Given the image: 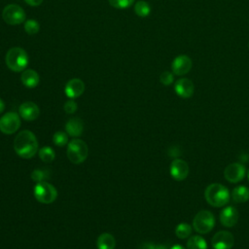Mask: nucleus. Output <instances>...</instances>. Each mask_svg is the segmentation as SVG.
Wrapping results in <instances>:
<instances>
[{
	"instance_id": "nucleus-10",
	"label": "nucleus",
	"mask_w": 249,
	"mask_h": 249,
	"mask_svg": "<svg viewBox=\"0 0 249 249\" xmlns=\"http://www.w3.org/2000/svg\"><path fill=\"white\" fill-rule=\"evenodd\" d=\"M245 167L243 164L233 162L229 164L224 170V177L230 183H238L245 176Z\"/></svg>"
},
{
	"instance_id": "nucleus-8",
	"label": "nucleus",
	"mask_w": 249,
	"mask_h": 249,
	"mask_svg": "<svg viewBox=\"0 0 249 249\" xmlns=\"http://www.w3.org/2000/svg\"><path fill=\"white\" fill-rule=\"evenodd\" d=\"M20 116L16 112L5 113L0 118V131L4 134H13L20 126Z\"/></svg>"
},
{
	"instance_id": "nucleus-18",
	"label": "nucleus",
	"mask_w": 249,
	"mask_h": 249,
	"mask_svg": "<svg viewBox=\"0 0 249 249\" xmlns=\"http://www.w3.org/2000/svg\"><path fill=\"white\" fill-rule=\"evenodd\" d=\"M84 129V124L82 120L79 118H72L65 124V130L69 136L78 137L82 134Z\"/></svg>"
},
{
	"instance_id": "nucleus-30",
	"label": "nucleus",
	"mask_w": 249,
	"mask_h": 249,
	"mask_svg": "<svg viewBox=\"0 0 249 249\" xmlns=\"http://www.w3.org/2000/svg\"><path fill=\"white\" fill-rule=\"evenodd\" d=\"M77 108H78V105L77 103L73 100V99H69L67 100L64 105H63V109L64 111L67 113V114H73L77 111Z\"/></svg>"
},
{
	"instance_id": "nucleus-21",
	"label": "nucleus",
	"mask_w": 249,
	"mask_h": 249,
	"mask_svg": "<svg viewBox=\"0 0 249 249\" xmlns=\"http://www.w3.org/2000/svg\"><path fill=\"white\" fill-rule=\"evenodd\" d=\"M187 249H207V243L199 235H193L187 240Z\"/></svg>"
},
{
	"instance_id": "nucleus-16",
	"label": "nucleus",
	"mask_w": 249,
	"mask_h": 249,
	"mask_svg": "<svg viewBox=\"0 0 249 249\" xmlns=\"http://www.w3.org/2000/svg\"><path fill=\"white\" fill-rule=\"evenodd\" d=\"M219 218L224 227L231 228L238 221V211L233 206H227L221 211Z\"/></svg>"
},
{
	"instance_id": "nucleus-15",
	"label": "nucleus",
	"mask_w": 249,
	"mask_h": 249,
	"mask_svg": "<svg viewBox=\"0 0 249 249\" xmlns=\"http://www.w3.org/2000/svg\"><path fill=\"white\" fill-rule=\"evenodd\" d=\"M175 92L182 98H189L194 94L195 86L193 82L187 78H181L176 81L174 86Z\"/></svg>"
},
{
	"instance_id": "nucleus-34",
	"label": "nucleus",
	"mask_w": 249,
	"mask_h": 249,
	"mask_svg": "<svg viewBox=\"0 0 249 249\" xmlns=\"http://www.w3.org/2000/svg\"><path fill=\"white\" fill-rule=\"evenodd\" d=\"M170 249H187V248L183 247V246L180 245V244H174Z\"/></svg>"
},
{
	"instance_id": "nucleus-26",
	"label": "nucleus",
	"mask_w": 249,
	"mask_h": 249,
	"mask_svg": "<svg viewBox=\"0 0 249 249\" xmlns=\"http://www.w3.org/2000/svg\"><path fill=\"white\" fill-rule=\"evenodd\" d=\"M53 142L55 146L63 147L68 143V134L63 131H56L53 135Z\"/></svg>"
},
{
	"instance_id": "nucleus-29",
	"label": "nucleus",
	"mask_w": 249,
	"mask_h": 249,
	"mask_svg": "<svg viewBox=\"0 0 249 249\" xmlns=\"http://www.w3.org/2000/svg\"><path fill=\"white\" fill-rule=\"evenodd\" d=\"M160 81L164 86H169L173 82V74L169 71H164L160 76Z\"/></svg>"
},
{
	"instance_id": "nucleus-32",
	"label": "nucleus",
	"mask_w": 249,
	"mask_h": 249,
	"mask_svg": "<svg viewBox=\"0 0 249 249\" xmlns=\"http://www.w3.org/2000/svg\"><path fill=\"white\" fill-rule=\"evenodd\" d=\"M156 245L153 243H144L141 245L140 249H155Z\"/></svg>"
},
{
	"instance_id": "nucleus-13",
	"label": "nucleus",
	"mask_w": 249,
	"mask_h": 249,
	"mask_svg": "<svg viewBox=\"0 0 249 249\" xmlns=\"http://www.w3.org/2000/svg\"><path fill=\"white\" fill-rule=\"evenodd\" d=\"M191 68H192V60L189 56L184 54L178 55L177 57H175L171 64L172 72L178 76L187 74L191 70Z\"/></svg>"
},
{
	"instance_id": "nucleus-35",
	"label": "nucleus",
	"mask_w": 249,
	"mask_h": 249,
	"mask_svg": "<svg viewBox=\"0 0 249 249\" xmlns=\"http://www.w3.org/2000/svg\"><path fill=\"white\" fill-rule=\"evenodd\" d=\"M155 249H167V247L165 245H162V244H158V245H156Z\"/></svg>"
},
{
	"instance_id": "nucleus-36",
	"label": "nucleus",
	"mask_w": 249,
	"mask_h": 249,
	"mask_svg": "<svg viewBox=\"0 0 249 249\" xmlns=\"http://www.w3.org/2000/svg\"><path fill=\"white\" fill-rule=\"evenodd\" d=\"M247 176H248V180H249V171H248V175Z\"/></svg>"
},
{
	"instance_id": "nucleus-17",
	"label": "nucleus",
	"mask_w": 249,
	"mask_h": 249,
	"mask_svg": "<svg viewBox=\"0 0 249 249\" xmlns=\"http://www.w3.org/2000/svg\"><path fill=\"white\" fill-rule=\"evenodd\" d=\"M21 83L24 87L28 89L36 88L40 82V78L38 73L33 69H25L22 71L20 76Z\"/></svg>"
},
{
	"instance_id": "nucleus-20",
	"label": "nucleus",
	"mask_w": 249,
	"mask_h": 249,
	"mask_svg": "<svg viewBox=\"0 0 249 249\" xmlns=\"http://www.w3.org/2000/svg\"><path fill=\"white\" fill-rule=\"evenodd\" d=\"M231 198L236 203H242L249 199V189L245 186H237L231 192Z\"/></svg>"
},
{
	"instance_id": "nucleus-28",
	"label": "nucleus",
	"mask_w": 249,
	"mask_h": 249,
	"mask_svg": "<svg viewBox=\"0 0 249 249\" xmlns=\"http://www.w3.org/2000/svg\"><path fill=\"white\" fill-rule=\"evenodd\" d=\"M48 175H49V174H48L46 171L42 170V169H35V170H33L32 173H31V178H32L33 181H35V182L38 183V182L45 181V179L49 178Z\"/></svg>"
},
{
	"instance_id": "nucleus-14",
	"label": "nucleus",
	"mask_w": 249,
	"mask_h": 249,
	"mask_svg": "<svg viewBox=\"0 0 249 249\" xmlns=\"http://www.w3.org/2000/svg\"><path fill=\"white\" fill-rule=\"evenodd\" d=\"M85 91V84L82 80L74 78L69 80L64 88V92L70 99H75L81 96Z\"/></svg>"
},
{
	"instance_id": "nucleus-22",
	"label": "nucleus",
	"mask_w": 249,
	"mask_h": 249,
	"mask_svg": "<svg viewBox=\"0 0 249 249\" xmlns=\"http://www.w3.org/2000/svg\"><path fill=\"white\" fill-rule=\"evenodd\" d=\"M134 12L140 18L148 17L151 13V6L143 0H139L134 5Z\"/></svg>"
},
{
	"instance_id": "nucleus-37",
	"label": "nucleus",
	"mask_w": 249,
	"mask_h": 249,
	"mask_svg": "<svg viewBox=\"0 0 249 249\" xmlns=\"http://www.w3.org/2000/svg\"><path fill=\"white\" fill-rule=\"evenodd\" d=\"M248 47H249V43H248Z\"/></svg>"
},
{
	"instance_id": "nucleus-4",
	"label": "nucleus",
	"mask_w": 249,
	"mask_h": 249,
	"mask_svg": "<svg viewBox=\"0 0 249 249\" xmlns=\"http://www.w3.org/2000/svg\"><path fill=\"white\" fill-rule=\"evenodd\" d=\"M88 155H89L88 145L82 139L74 138L67 144L66 156L71 162L75 164L82 163L87 160Z\"/></svg>"
},
{
	"instance_id": "nucleus-6",
	"label": "nucleus",
	"mask_w": 249,
	"mask_h": 249,
	"mask_svg": "<svg viewBox=\"0 0 249 249\" xmlns=\"http://www.w3.org/2000/svg\"><path fill=\"white\" fill-rule=\"evenodd\" d=\"M215 225V217L208 210L199 211L193 220V228L198 233L204 234L209 232Z\"/></svg>"
},
{
	"instance_id": "nucleus-33",
	"label": "nucleus",
	"mask_w": 249,
	"mask_h": 249,
	"mask_svg": "<svg viewBox=\"0 0 249 249\" xmlns=\"http://www.w3.org/2000/svg\"><path fill=\"white\" fill-rule=\"evenodd\" d=\"M4 109H5V103H4V101L0 98V114L4 111Z\"/></svg>"
},
{
	"instance_id": "nucleus-5",
	"label": "nucleus",
	"mask_w": 249,
	"mask_h": 249,
	"mask_svg": "<svg viewBox=\"0 0 249 249\" xmlns=\"http://www.w3.org/2000/svg\"><path fill=\"white\" fill-rule=\"evenodd\" d=\"M33 195L41 203L50 204L53 202L57 197V191L56 189L50 183L46 181L38 182L33 188Z\"/></svg>"
},
{
	"instance_id": "nucleus-1",
	"label": "nucleus",
	"mask_w": 249,
	"mask_h": 249,
	"mask_svg": "<svg viewBox=\"0 0 249 249\" xmlns=\"http://www.w3.org/2000/svg\"><path fill=\"white\" fill-rule=\"evenodd\" d=\"M14 150L22 159H31L38 152V140L35 134L27 129L19 131L14 140Z\"/></svg>"
},
{
	"instance_id": "nucleus-11",
	"label": "nucleus",
	"mask_w": 249,
	"mask_h": 249,
	"mask_svg": "<svg viewBox=\"0 0 249 249\" xmlns=\"http://www.w3.org/2000/svg\"><path fill=\"white\" fill-rule=\"evenodd\" d=\"M169 172L173 179L176 181H182L186 179L189 174V165L185 160L181 159H175L170 163Z\"/></svg>"
},
{
	"instance_id": "nucleus-12",
	"label": "nucleus",
	"mask_w": 249,
	"mask_h": 249,
	"mask_svg": "<svg viewBox=\"0 0 249 249\" xmlns=\"http://www.w3.org/2000/svg\"><path fill=\"white\" fill-rule=\"evenodd\" d=\"M18 115L21 119L27 122L36 120L40 115V109L37 104L31 101L23 102L18 107Z\"/></svg>"
},
{
	"instance_id": "nucleus-3",
	"label": "nucleus",
	"mask_w": 249,
	"mask_h": 249,
	"mask_svg": "<svg viewBox=\"0 0 249 249\" xmlns=\"http://www.w3.org/2000/svg\"><path fill=\"white\" fill-rule=\"evenodd\" d=\"M5 59L9 69L14 72H21L25 70L29 60L27 53L19 47L10 49L6 54Z\"/></svg>"
},
{
	"instance_id": "nucleus-2",
	"label": "nucleus",
	"mask_w": 249,
	"mask_h": 249,
	"mask_svg": "<svg viewBox=\"0 0 249 249\" xmlns=\"http://www.w3.org/2000/svg\"><path fill=\"white\" fill-rule=\"evenodd\" d=\"M204 197L208 204L213 207H222L230 200L228 188L219 183L210 184L204 191Z\"/></svg>"
},
{
	"instance_id": "nucleus-9",
	"label": "nucleus",
	"mask_w": 249,
	"mask_h": 249,
	"mask_svg": "<svg viewBox=\"0 0 249 249\" xmlns=\"http://www.w3.org/2000/svg\"><path fill=\"white\" fill-rule=\"evenodd\" d=\"M233 243V235L228 231H220L216 232L211 240L213 249H231Z\"/></svg>"
},
{
	"instance_id": "nucleus-24",
	"label": "nucleus",
	"mask_w": 249,
	"mask_h": 249,
	"mask_svg": "<svg viewBox=\"0 0 249 249\" xmlns=\"http://www.w3.org/2000/svg\"><path fill=\"white\" fill-rule=\"evenodd\" d=\"M192 231H193L192 227L189 224L181 223V224L177 225V227L175 229V234L178 238L185 239L191 235Z\"/></svg>"
},
{
	"instance_id": "nucleus-7",
	"label": "nucleus",
	"mask_w": 249,
	"mask_h": 249,
	"mask_svg": "<svg viewBox=\"0 0 249 249\" xmlns=\"http://www.w3.org/2000/svg\"><path fill=\"white\" fill-rule=\"evenodd\" d=\"M24 10L17 4L7 5L2 11V18L4 21L11 25H18L25 21Z\"/></svg>"
},
{
	"instance_id": "nucleus-27",
	"label": "nucleus",
	"mask_w": 249,
	"mask_h": 249,
	"mask_svg": "<svg viewBox=\"0 0 249 249\" xmlns=\"http://www.w3.org/2000/svg\"><path fill=\"white\" fill-rule=\"evenodd\" d=\"M108 1H109V4L116 9H126L134 3V0H108Z\"/></svg>"
},
{
	"instance_id": "nucleus-23",
	"label": "nucleus",
	"mask_w": 249,
	"mask_h": 249,
	"mask_svg": "<svg viewBox=\"0 0 249 249\" xmlns=\"http://www.w3.org/2000/svg\"><path fill=\"white\" fill-rule=\"evenodd\" d=\"M39 158L44 162H52L55 158V153L53 148L49 146H45L38 150Z\"/></svg>"
},
{
	"instance_id": "nucleus-31",
	"label": "nucleus",
	"mask_w": 249,
	"mask_h": 249,
	"mask_svg": "<svg viewBox=\"0 0 249 249\" xmlns=\"http://www.w3.org/2000/svg\"><path fill=\"white\" fill-rule=\"evenodd\" d=\"M24 2L29 5V6H33V7H36V6H39L42 4L43 0H24Z\"/></svg>"
},
{
	"instance_id": "nucleus-19",
	"label": "nucleus",
	"mask_w": 249,
	"mask_h": 249,
	"mask_svg": "<svg viewBox=\"0 0 249 249\" xmlns=\"http://www.w3.org/2000/svg\"><path fill=\"white\" fill-rule=\"evenodd\" d=\"M116 240L111 233H101L96 239L97 249H115Z\"/></svg>"
},
{
	"instance_id": "nucleus-25",
	"label": "nucleus",
	"mask_w": 249,
	"mask_h": 249,
	"mask_svg": "<svg viewBox=\"0 0 249 249\" xmlns=\"http://www.w3.org/2000/svg\"><path fill=\"white\" fill-rule=\"evenodd\" d=\"M24 30L29 35H34L39 32L40 24L35 19H27L24 21Z\"/></svg>"
}]
</instances>
